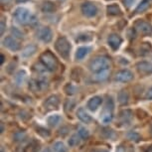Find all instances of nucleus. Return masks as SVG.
<instances>
[{
	"instance_id": "f257e3e1",
	"label": "nucleus",
	"mask_w": 152,
	"mask_h": 152,
	"mask_svg": "<svg viewBox=\"0 0 152 152\" xmlns=\"http://www.w3.org/2000/svg\"><path fill=\"white\" fill-rule=\"evenodd\" d=\"M14 17L16 21L22 25H27L35 21V17L33 16L32 12L26 7H19L14 12Z\"/></svg>"
},
{
	"instance_id": "f03ea898",
	"label": "nucleus",
	"mask_w": 152,
	"mask_h": 152,
	"mask_svg": "<svg viewBox=\"0 0 152 152\" xmlns=\"http://www.w3.org/2000/svg\"><path fill=\"white\" fill-rule=\"evenodd\" d=\"M110 60L104 56H99L94 58L90 64V70L93 73H99L104 70H107L110 68Z\"/></svg>"
},
{
	"instance_id": "7ed1b4c3",
	"label": "nucleus",
	"mask_w": 152,
	"mask_h": 152,
	"mask_svg": "<svg viewBox=\"0 0 152 152\" xmlns=\"http://www.w3.org/2000/svg\"><path fill=\"white\" fill-rule=\"evenodd\" d=\"M55 49L60 54V56L64 59H68L71 52V43L66 37H60L55 43Z\"/></svg>"
},
{
	"instance_id": "20e7f679",
	"label": "nucleus",
	"mask_w": 152,
	"mask_h": 152,
	"mask_svg": "<svg viewBox=\"0 0 152 152\" xmlns=\"http://www.w3.org/2000/svg\"><path fill=\"white\" fill-rule=\"evenodd\" d=\"M41 62L46 67V69L50 72L56 71L57 68H58V62H57L55 56L52 53L49 52V51L41 55Z\"/></svg>"
},
{
	"instance_id": "39448f33",
	"label": "nucleus",
	"mask_w": 152,
	"mask_h": 152,
	"mask_svg": "<svg viewBox=\"0 0 152 152\" xmlns=\"http://www.w3.org/2000/svg\"><path fill=\"white\" fill-rule=\"evenodd\" d=\"M48 88V81L44 78L33 79L29 82V90L34 93L37 91H42Z\"/></svg>"
},
{
	"instance_id": "423d86ee",
	"label": "nucleus",
	"mask_w": 152,
	"mask_h": 152,
	"mask_svg": "<svg viewBox=\"0 0 152 152\" xmlns=\"http://www.w3.org/2000/svg\"><path fill=\"white\" fill-rule=\"evenodd\" d=\"M81 10L82 13L86 17H88V18L94 17L97 14V11H99L97 6L93 2H85V3H83L81 6Z\"/></svg>"
},
{
	"instance_id": "0eeeda50",
	"label": "nucleus",
	"mask_w": 152,
	"mask_h": 152,
	"mask_svg": "<svg viewBox=\"0 0 152 152\" xmlns=\"http://www.w3.org/2000/svg\"><path fill=\"white\" fill-rule=\"evenodd\" d=\"M135 29L141 33L142 35L150 36L152 35V25L150 23L144 21V20H139L135 23Z\"/></svg>"
},
{
	"instance_id": "6e6552de",
	"label": "nucleus",
	"mask_w": 152,
	"mask_h": 152,
	"mask_svg": "<svg viewBox=\"0 0 152 152\" xmlns=\"http://www.w3.org/2000/svg\"><path fill=\"white\" fill-rule=\"evenodd\" d=\"M133 78H134V76H133L132 72L125 69V70H121V71L117 72L115 77H114V80L119 83H128V82L132 81Z\"/></svg>"
},
{
	"instance_id": "1a4fd4ad",
	"label": "nucleus",
	"mask_w": 152,
	"mask_h": 152,
	"mask_svg": "<svg viewBox=\"0 0 152 152\" xmlns=\"http://www.w3.org/2000/svg\"><path fill=\"white\" fill-rule=\"evenodd\" d=\"M37 38L44 43H49L52 41L53 32L49 27H42L37 32Z\"/></svg>"
},
{
	"instance_id": "9d476101",
	"label": "nucleus",
	"mask_w": 152,
	"mask_h": 152,
	"mask_svg": "<svg viewBox=\"0 0 152 152\" xmlns=\"http://www.w3.org/2000/svg\"><path fill=\"white\" fill-rule=\"evenodd\" d=\"M59 104H60V99H59V96H56V94L49 96L44 102V107L47 111L57 110V108L59 107Z\"/></svg>"
},
{
	"instance_id": "9b49d317",
	"label": "nucleus",
	"mask_w": 152,
	"mask_h": 152,
	"mask_svg": "<svg viewBox=\"0 0 152 152\" xmlns=\"http://www.w3.org/2000/svg\"><path fill=\"white\" fill-rule=\"evenodd\" d=\"M3 46L6 47L8 50L12 51V52H16V51L20 50V44L17 41V39L15 37L12 36H8L3 40Z\"/></svg>"
},
{
	"instance_id": "f8f14e48",
	"label": "nucleus",
	"mask_w": 152,
	"mask_h": 152,
	"mask_svg": "<svg viewBox=\"0 0 152 152\" xmlns=\"http://www.w3.org/2000/svg\"><path fill=\"white\" fill-rule=\"evenodd\" d=\"M102 100H104V99H102V97L100 96H94L93 97H91V99H88V102H87L88 110L93 111V113L96 111L97 110H99V107L102 105Z\"/></svg>"
},
{
	"instance_id": "ddd939ff",
	"label": "nucleus",
	"mask_w": 152,
	"mask_h": 152,
	"mask_svg": "<svg viewBox=\"0 0 152 152\" xmlns=\"http://www.w3.org/2000/svg\"><path fill=\"white\" fill-rule=\"evenodd\" d=\"M118 120H119V124L120 126H127L131 123L132 120V113L129 110H125L120 111L119 115H118Z\"/></svg>"
},
{
	"instance_id": "4468645a",
	"label": "nucleus",
	"mask_w": 152,
	"mask_h": 152,
	"mask_svg": "<svg viewBox=\"0 0 152 152\" xmlns=\"http://www.w3.org/2000/svg\"><path fill=\"white\" fill-rule=\"evenodd\" d=\"M122 43V39L121 37L118 36L117 34H111V35L108 36L107 38V44L108 46L113 49V51H116L117 49L120 47Z\"/></svg>"
},
{
	"instance_id": "2eb2a0df",
	"label": "nucleus",
	"mask_w": 152,
	"mask_h": 152,
	"mask_svg": "<svg viewBox=\"0 0 152 152\" xmlns=\"http://www.w3.org/2000/svg\"><path fill=\"white\" fill-rule=\"evenodd\" d=\"M136 68L139 74L144 75V76L152 74V63L150 62H139L136 65Z\"/></svg>"
},
{
	"instance_id": "dca6fc26",
	"label": "nucleus",
	"mask_w": 152,
	"mask_h": 152,
	"mask_svg": "<svg viewBox=\"0 0 152 152\" xmlns=\"http://www.w3.org/2000/svg\"><path fill=\"white\" fill-rule=\"evenodd\" d=\"M77 117H78L83 123H86V124H90V123L94 121L93 117L86 111L84 107L78 108V110H77Z\"/></svg>"
},
{
	"instance_id": "f3484780",
	"label": "nucleus",
	"mask_w": 152,
	"mask_h": 152,
	"mask_svg": "<svg viewBox=\"0 0 152 152\" xmlns=\"http://www.w3.org/2000/svg\"><path fill=\"white\" fill-rule=\"evenodd\" d=\"M91 51V48L88 47V46H84V47H80L78 50H77L76 52V57L77 60H79V61H81V60L85 59L86 57L88 55V53H90Z\"/></svg>"
},
{
	"instance_id": "a211bd4d",
	"label": "nucleus",
	"mask_w": 152,
	"mask_h": 152,
	"mask_svg": "<svg viewBox=\"0 0 152 152\" xmlns=\"http://www.w3.org/2000/svg\"><path fill=\"white\" fill-rule=\"evenodd\" d=\"M113 119V110H107V108H104V111L102 113V116H100V121L102 123H107L111 122V120Z\"/></svg>"
},
{
	"instance_id": "6ab92c4d",
	"label": "nucleus",
	"mask_w": 152,
	"mask_h": 152,
	"mask_svg": "<svg viewBox=\"0 0 152 152\" xmlns=\"http://www.w3.org/2000/svg\"><path fill=\"white\" fill-rule=\"evenodd\" d=\"M102 132H100V135L104 137V139H111V140H115L116 138V133L114 132L113 129L111 128H108V127H104L102 128Z\"/></svg>"
},
{
	"instance_id": "aec40b11",
	"label": "nucleus",
	"mask_w": 152,
	"mask_h": 152,
	"mask_svg": "<svg viewBox=\"0 0 152 152\" xmlns=\"http://www.w3.org/2000/svg\"><path fill=\"white\" fill-rule=\"evenodd\" d=\"M61 120H62L61 115H59V114H52V115H49L47 117V124L50 127L54 128L59 124Z\"/></svg>"
},
{
	"instance_id": "412c9836",
	"label": "nucleus",
	"mask_w": 152,
	"mask_h": 152,
	"mask_svg": "<svg viewBox=\"0 0 152 152\" xmlns=\"http://www.w3.org/2000/svg\"><path fill=\"white\" fill-rule=\"evenodd\" d=\"M82 140V137L79 135V133H75L68 139V144L70 147H77L81 144Z\"/></svg>"
},
{
	"instance_id": "4be33fe9",
	"label": "nucleus",
	"mask_w": 152,
	"mask_h": 152,
	"mask_svg": "<svg viewBox=\"0 0 152 152\" xmlns=\"http://www.w3.org/2000/svg\"><path fill=\"white\" fill-rule=\"evenodd\" d=\"M52 152H68V149L64 142L56 141L52 145Z\"/></svg>"
},
{
	"instance_id": "5701e85b",
	"label": "nucleus",
	"mask_w": 152,
	"mask_h": 152,
	"mask_svg": "<svg viewBox=\"0 0 152 152\" xmlns=\"http://www.w3.org/2000/svg\"><path fill=\"white\" fill-rule=\"evenodd\" d=\"M36 132L38 135H40L41 137H43V138H48V137L51 136V132L49 131V129H47L46 127H44V126H41V125H38L36 126Z\"/></svg>"
},
{
	"instance_id": "b1692460",
	"label": "nucleus",
	"mask_w": 152,
	"mask_h": 152,
	"mask_svg": "<svg viewBox=\"0 0 152 152\" xmlns=\"http://www.w3.org/2000/svg\"><path fill=\"white\" fill-rule=\"evenodd\" d=\"M117 99H118L119 104L124 105V104H127L128 102V99H129V94L126 91H120L118 96H117Z\"/></svg>"
},
{
	"instance_id": "393cba45",
	"label": "nucleus",
	"mask_w": 152,
	"mask_h": 152,
	"mask_svg": "<svg viewBox=\"0 0 152 152\" xmlns=\"http://www.w3.org/2000/svg\"><path fill=\"white\" fill-rule=\"evenodd\" d=\"M36 50H37V48H36L35 45H29V46H27L24 50H23L22 56L24 57V58H29V57H31L32 55L35 54Z\"/></svg>"
},
{
	"instance_id": "a878e982",
	"label": "nucleus",
	"mask_w": 152,
	"mask_h": 152,
	"mask_svg": "<svg viewBox=\"0 0 152 152\" xmlns=\"http://www.w3.org/2000/svg\"><path fill=\"white\" fill-rule=\"evenodd\" d=\"M27 78V74L25 71H20L16 74L15 76V83L17 86H21L23 85V83L25 82V80Z\"/></svg>"
},
{
	"instance_id": "bb28decb",
	"label": "nucleus",
	"mask_w": 152,
	"mask_h": 152,
	"mask_svg": "<svg viewBox=\"0 0 152 152\" xmlns=\"http://www.w3.org/2000/svg\"><path fill=\"white\" fill-rule=\"evenodd\" d=\"M41 9L43 12L45 13H51V12H54V11L56 10V5L52 3V2H44V3L42 4V7Z\"/></svg>"
},
{
	"instance_id": "cd10ccee",
	"label": "nucleus",
	"mask_w": 152,
	"mask_h": 152,
	"mask_svg": "<svg viewBox=\"0 0 152 152\" xmlns=\"http://www.w3.org/2000/svg\"><path fill=\"white\" fill-rule=\"evenodd\" d=\"M108 75H110V72L107 70H104L102 72H99V73H96V76H94V80L96 82H104L108 78Z\"/></svg>"
},
{
	"instance_id": "c85d7f7f",
	"label": "nucleus",
	"mask_w": 152,
	"mask_h": 152,
	"mask_svg": "<svg viewBox=\"0 0 152 152\" xmlns=\"http://www.w3.org/2000/svg\"><path fill=\"white\" fill-rule=\"evenodd\" d=\"M107 13L113 16L120 15V14H121V10H120L118 5H116V4H111L110 6H107Z\"/></svg>"
},
{
	"instance_id": "c756f323",
	"label": "nucleus",
	"mask_w": 152,
	"mask_h": 152,
	"mask_svg": "<svg viewBox=\"0 0 152 152\" xmlns=\"http://www.w3.org/2000/svg\"><path fill=\"white\" fill-rule=\"evenodd\" d=\"M126 137H127V139H129L130 141H133V142H139L140 140H141V136H140V134L138 132H136V131H129L127 134H126Z\"/></svg>"
},
{
	"instance_id": "7c9ffc66",
	"label": "nucleus",
	"mask_w": 152,
	"mask_h": 152,
	"mask_svg": "<svg viewBox=\"0 0 152 152\" xmlns=\"http://www.w3.org/2000/svg\"><path fill=\"white\" fill-rule=\"evenodd\" d=\"M151 1H152V0H143L141 3H140L138 6H137L135 12L136 13H139V12H142V11L146 10L149 7V5H150Z\"/></svg>"
},
{
	"instance_id": "2f4dec72",
	"label": "nucleus",
	"mask_w": 152,
	"mask_h": 152,
	"mask_svg": "<svg viewBox=\"0 0 152 152\" xmlns=\"http://www.w3.org/2000/svg\"><path fill=\"white\" fill-rule=\"evenodd\" d=\"M78 133L79 135L82 137L83 140H87L88 139V137H90V131H88L86 127H83V126H81V127H79L78 129Z\"/></svg>"
},
{
	"instance_id": "473e14b6",
	"label": "nucleus",
	"mask_w": 152,
	"mask_h": 152,
	"mask_svg": "<svg viewBox=\"0 0 152 152\" xmlns=\"http://www.w3.org/2000/svg\"><path fill=\"white\" fill-rule=\"evenodd\" d=\"M26 137H27V134L25 133L24 131H18V132H16L15 134H14L13 138L17 142H22L26 139Z\"/></svg>"
},
{
	"instance_id": "72a5a7b5",
	"label": "nucleus",
	"mask_w": 152,
	"mask_h": 152,
	"mask_svg": "<svg viewBox=\"0 0 152 152\" xmlns=\"http://www.w3.org/2000/svg\"><path fill=\"white\" fill-rule=\"evenodd\" d=\"M64 91H65V93L67 94L73 96V94H75L77 93V88L75 87L74 85H72V84H67V85L65 86Z\"/></svg>"
},
{
	"instance_id": "f704fd0d",
	"label": "nucleus",
	"mask_w": 152,
	"mask_h": 152,
	"mask_svg": "<svg viewBox=\"0 0 152 152\" xmlns=\"http://www.w3.org/2000/svg\"><path fill=\"white\" fill-rule=\"evenodd\" d=\"M91 37L90 34H82V35H80L77 37V42H87V41H91Z\"/></svg>"
},
{
	"instance_id": "c9c22d12",
	"label": "nucleus",
	"mask_w": 152,
	"mask_h": 152,
	"mask_svg": "<svg viewBox=\"0 0 152 152\" xmlns=\"http://www.w3.org/2000/svg\"><path fill=\"white\" fill-rule=\"evenodd\" d=\"M150 50H151V47L148 43H144L141 47H140V54L141 55H145V54H148L150 53Z\"/></svg>"
},
{
	"instance_id": "e433bc0d",
	"label": "nucleus",
	"mask_w": 152,
	"mask_h": 152,
	"mask_svg": "<svg viewBox=\"0 0 152 152\" xmlns=\"http://www.w3.org/2000/svg\"><path fill=\"white\" fill-rule=\"evenodd\" d=\"M75 102L73 99H68L67 102H65V110L66 111H71L73 110V107H75Z\"/></svg>"
},
{
	"instance_id": "4c0bfd02",
	"label": "nucleus",
	"mask_w": 152,
	"mask_h": 152,
	"mask_svg": "<svg viewBox=\"0 0 152 152\" xmlns=\"http://www.w3.org/2000/svg\"><path fill=\"white\" fill-rule=\"evenodd\" d=\"M12 34L14 35V37H15V38H20V39L23 38V33L20 30L17 29L16 27H14L13 29H12Z\"/></svg>"
},
{
	"instance_id": "58836bf2",
	"label": "nucleus",
	"mask_w": 152,
	"mask_h": 152,
	"mask_svg": "<svg viewBox=\"0 0 152 152\" xmlns=\"http://www.w3.org/2000/svg\"><path fill=\"white\" fill-rule=\"evenodd\" d=\"M145 99H147V100H151L152 99V87L149 88L148 90H147V91H146Z\"/></svg>"
},
{
	"instance_id": "ea45409f",
	"label": "nucleus",
	"mask_w": 152,
	"mask_h": 152,
	"mask_svg": "<svg viewBox=\"0 0 152 152\" xmlns=\"http://www.w3.org/2000/svg\"><path fill=\"white\" fill-rule=\"evenodd\" d=\"M134 2H135V0H123V4H124V6L127 8H130L132 6Z\"/></svg>"
},
{
	"instance_id": "a19ab883",
	"label": "nucleus",
	"mask_w": 152,
	"mask_h": 152,
	"mask_svg": "<svg viewBox=\"0 0 152 152\" xmlns=\"http://www.w3.org/2000/svg\"><path fill=\"white\" fill-rule=\"evenodd\" d=\"M115 152H126V148H125V146L124 145H122V144H120L117 146V148H116V151Z\"/></svg>"
},
{
	"instance_id": "79ce46f5",
	"label": "nucleus",
	"mask_w": 152,
	"mask_h": 152,
	"mask_svg": "<svg viewBox=\"0 0 152 152\" xmlns=\"http://www.w3.org/2000/svg\"><path fill=\"white\" fill-rule=\"evenodd\" d=\"M91 152H110V151H108L107 149L102 148V149H94V150H91Z\"/></svg>"
},
{
	"instance_id": "37998d69",
	"label": "nucleus",
	"mask_w": 152,
	"mask_h": 152,
	"mask_svg": "<svg viewBox=\"0 0 152 152\" xmlns=\"http://www.w3.org/2000/svg\"><path fill=\"white\" fill-rule=\"evenodd\" d=\"M4 29H5V25H4V22L1 21V34L4 33Z\"/></svg>"
},
{
	"instance_id": "c03bdc74",
	"label": "nucleus",
	"mask_w": 152,
	"mask_h": 152,
	"mask_svg": "<svg viewBox=\"0 0 152 152\" xmlns=\"http://www.w3.org/2000/svg\"><path fill=\"white\" fill-rule=\"evenodd\" d=\"M144 152H152V146H147V148L145 149Z\"/></svg>"
},
{
	"instance_id": "a18cd8bd",
	"label": "nucleus",
	"mask_w": 152,
	"mask_h": 152,
	"mask_svg": "<svg viewBox=\"0 0 152 152\" xmlns=\"http://www.w3.org/2000/svg\"><path fill=\"white\" fill-rule=\"evenodd\" d=\"M11 1V0H1V2L3 4H7V3H9V2Z\"/></svg>"
},
{
	"instance_id": "49530a36",
	"label": "nucleus",
	"mask_w": 152,
	"mask_h": 152,
	"mask_svg": "<svg viewBox=\"0 0 152 152\" xmlns=\"http://www.w3.org/2000/svg\"><path fill=\"white\" fill-rule=\"evenodd\" d=\"M149 132H150V135L152 137V123H151V125H150V128H149Z\"/></svg>"
},
{
	"instance_id": "de8ad7c7",
	"label": "nucleus",
	"mask_w": 152,
	"mask_h": 152,
	"mask_svg": "<svg viewBox=\"0 0 152 152\" xmlns=\"http://www.w3.org/2000/svg\"><path fill=\"white\" fill-rule=\"evenodd\" d=\"M42 152H51V150L49 148H46V149H44V150H43Z\"/></svg>"
},
{
	"instance_id": "09e8293b",
	"label": "nucleus",
	"mask_w": 152,
	"mask_h": 152,
	"mask_svg": "<svg viewBox=\"0 0 152 152\" xmlns=\"http://www.w3.org/2000/svg\"><path fill=\"white\" fill-rule=\"evenodd\" d=\"M25 1H27V0H17V2H18V3H19V2H25Z\"/></svg>"
}]
</instances>
